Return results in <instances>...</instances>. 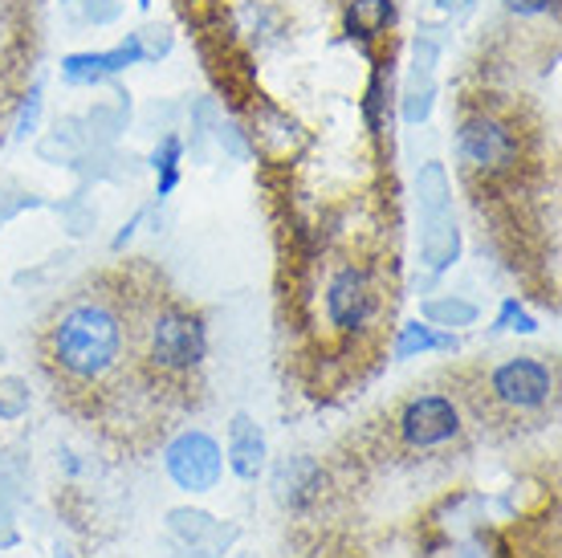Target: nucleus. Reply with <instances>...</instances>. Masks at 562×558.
Returning a JSON list of instances; mask_svg holds the SVG:
<instances>
[{"label":"nucleus","mask_w":562,"mask_h":558,"mask_svg":"<svg viewBox=\"0 0 562 558\" xmlns=\"http://www.w3.org/2000/svg\"><path fill=\"white\" fill-rule=\"evenodd\" d=\"M127 350L131 314L111 293H74L42 331V359L66 388H102L123 371Z\"/></svg>","instance_id":"nucleus-1"},{"label":"nucleus","mask_w":562,"mask_h":558,"mask_svg":"<svg viewBox=\"0 0 562 558\" xmlns=\"http://www.w3.org/2000/svg\"><path fill=\"white\" fill-rule=\"evenodd\" d=\"M139 326H131V338L139 343V364L155 379L192 376L209 355V326L196 310L159 298L143 310Z\"/></svg>","instance_id":"nucleus-2"},{"label":"nucleus","mask_w":562,"mask_h":558,"mask_svg":"<svg viewBox=\"0 0 562 558\" xmlns=\"http://www.w3.org/2000/svg\"><path fill=\"white\" fill-rule=\"evenodd\" d=\"M457 159L464 164V171L477 176H506L518 168L521 159V135L518 126L509 123L506 114L477 111L469 114L457 131Z\"/></svg>","instance_id":"nucleus-3"},{"label":"nucleus","mask_w":562,"mask_h":558,"mask_svg":"<svg viewBox=\"0 0 562 558\" xmlns=\"http://www.w3.org/2000/svg\"><path fill=\"white\" fill-rule=\"evenodd\" d=\"M485 388H490V400L497 408H506V412H538V408L550 404V395H554V371H550L542 359H530V355H521V359H506L502 367H493L490 379H485Z\"/></svg>","instance_id":"nucleus-4"},{"label":"nucleus","mask_w":562,"mask_h":558,"mask_svg":"<svg viewBox=\"0 0 562 558\" xmlns=\"http://www.w3.org/2000/svg\"><path fill=\"white\" fill-rule=\"evenodd\" d=\"M164 465H168V477L188 493H209L221 481V469H225V457H221V445L212 440L209 433H180L164 453Z\"/></svg>","instance_id":"nucleus-5"},{"label":"nucleus","mask_w":562,"mask_h":558,"mask_svg":"<svg viewBox=\"0 0 562 558\" xmlns=\"http://www.w3.org/2000/svg\"><path fill=\"white\" fill-rule=\"evenodd\" d=\"M395 424H400L404 445L436 448V445H449L452 436L461 433V408H457V400H452V395L428 391V395H416V400H408Z\"/></svg>","instance_id":"nucleus-6"},{"label":"nucleus","mask_w":562,"mask_h":558,"mask_svg":"<svg viewBox=\"0 0 562 558\" xmlns=\"http://www.w3.org/2000/svg\"><path fill=\"white\" fill-rule=\"evenodd\" d=\"M375 314V281L363 266H342L326 286V319L335 331L355 335Z\"/></svg>","instance_id":"nucleus-7"},{"label":"nucleus","mask_w":562,"mask_h":558,"mask_svg":"<svg viewBox=\"0 0 562 558\" xmlns=\"http://www.w3.org/2000/svg\"><path fill=\"white\" fill-rule=\"evenodd\" d=\"M228 465L240 481H257V473L266 469V436L249 416L233 420V436H228Z\"/></svg>","instance_id":"nucleus-8"},{"label":"nucleus","mask_w":562,"mask_h":558,"mask_svg":"<svg viewBox=\"0 0 562 558\" xmlns=\"http://www.w3.org/2000/svg\"><path fill=\"white\" fill-rule=\"evenodd\" d=\"M131 62H139V45H135V42L123 45V49H111V54H74V57H66L61 74H66V82H102V78H111V74L123 70V66H131Z\"/></svg>","instance_id":"nucleus-9"},{"label":"nucleus","mask_w":562,"mask_h":558,"mask_svg":"<svg viewBox=\"0 0 562 558\" xmlns=\"http://www.w3.org/2000/svg\"><path fill=\"white\" fill-rule=\"evenodd\" d=\"M392 21H395L392 0H351V9H347V29H351L355 37H380Z\"/></svg>","instance_id":"nucleus-10"},{"label":"nucleus","mask_w":562,"mask_h":558,"mask_svg":"<svg viewBox=\"0 0 562 558\" xmlns=\"http://www.w3.org/2000/svg\"><path fill=\"white\" fill-rule=\"evenodd\" d=\"M180 140L176 135H168V140L155 147V155H151V164H155V171H159V196H168L176 183H180Z\"/></svg>","instance_id":"nucleus-11"},{"label":"nucleus","mask_w":562,"mask_h":558,"mask_svg":"<svg viewBox=\"0 0 562 558\" xmlns=\"http://www.w3.org/2000/svg\"><path fill=\"white\" fill-rule=\"evenodd\" d=\"M432 347H445V338H436L428 326L412 322V326H404V335H400V347H395V355H400V359H412L416 350H432Z\"/></svg>","instance_id":"nucleus-12"},{"label":"nucleus","mask_w":562,"mask_h":558,"mask_svg":"<svg viewBox=\"0 0 562 558\" xmlns=\"http://www.w3.org/2000/svg\"><path fill=\"white\" fill-rule=\"evenodd\" d=\"M37 111H42V90H33V94H29V102L21 107V119H16V135H29V131H33V123H37Z\"/></svg>","instance_id":"nucleus-13"},{"label":"nucleus","mask_w":562,"mask_h":558,"mask_svg":"<svg viewBox=\"0 0 562 558\" xmlns=\"http://www.w3.org/2000/svg\"><path fill=\"white\" fill-rule=\"evenodd\" d=\"M506 9L518 16H538V13H550L554 0H506Z\"/></svg>","instance_id":"nucleus-14"},{"label":"nucleus","mask_w":562,"mask_h":558,"mask_svg":"<svg viewBox=\"0 0 562 558\" xmlns=\"http://www.w3.org/2000/svg\"><path fill=\"white\" fill-rule=\"evenodd\" d=\"M452 4H469V0H445V9H452Z\"/></svg>","instance_id":"nucleus-15"},{"label":"nucleus","mask_w":562,"mask_h":558,"mask_svg":"<svg viewBox=\"0 0 562 558\" xmlns=\"http://www.w3.org/2000/svg\"><path fill=\"white\" fill-rule=\"evenodd\" d=\"M139 4H147V0H139Z\"/></svg>","instance_id":"nucleus-16"}]
</instances>
